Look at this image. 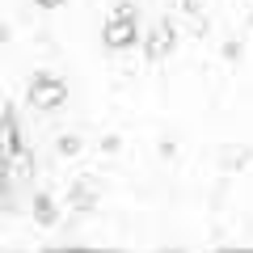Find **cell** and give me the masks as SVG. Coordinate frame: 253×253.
I'll return each mask as SVG.
<instances>
[{"mask_svg":"<svg viewBox=\"0 0 253 253\" xmlns=\"http://www.w3.org/2000/svg\"><path fill=\"white\" fill-rule=\"evenodd\" d=\"M81 152V135H59V156H76Z\"/></svg>","mask_w":253,"mask_h":253,"instance_id":"obj_7","label":"cell"},{"mask_svg":"<svg viewBox=\"0 0 253 253\" xmlns=\"http://www.w3.org/2000/svg\"><path fill=\"white\" fill-rule=\"evenodd\" d=\"M101 42L110 46V51H126V46L139 42V26H135V9L131 4H118L114 17L101 26Z\"/></svg>","mask_w":253,"mask_h":253,"instance_id":"obj_1","label":"cell"},{"mask_svg":"<svg viewBox=\"0 0 253 253\" xmlns=\"http://www.w3.org/2000/svg\"><path fill=\"white\" fill-rule=\"evenodd\" d=\"M34 219L42 228H55L59 215H55V199H51V194H34Z\"/></svg>","mask_w":253,"mask_h":253,"instance_id":"obj_6","label":"cell"},{"mask_svg":"<svg viewBox=\"0 0 253 253\" xmlns=\"http://www.w3.org/2000/svg\"><path fill=\"white\" fill-rule=\"evenodd\" d=\"M17 152H26V144H21V131H17L13 110H4V156H17Z\"/></svg>","mask_w":253,"mask_h":253,"instance_id":"obj_5","label":"cell"},{"mask_svg":"<svg viewBox=\"0 0 253 253\" xmlns=\"http://www.w3.org/2000/svg\"><path fill=\"white\" fill-rule=\"evenodd\" d=\"M30 106L34 110H59L63 101H68V84L59 81V76H34V84H30Z\"/></svg>","mask_w":253,"mask_h":253,"instance_id":"obj_2","label":"cell"},{"mask_svg":"<svg viewBox=\"0 0 253 253\" xmlns=\"http://www.w3.org/2000/svg\"><path fill=\"white\" fill-rule=\"evenodd\" d=\"M181 9L186 13H203V0H181Z\"/></svg>","mask_w":253,"mask_h":253,"instance_id":"obj_9","label":"cell"},{"mask_svg":"<svg viewBox=\"0 0 253 253\" xmlns=\"http://www.w3.org/2000/svg\"><path fill=\"white\" fill-rule=\"evenodd\" d=\"M93 207H97V181L81 177L72 186V211H93Z\"/></svg>","mask_w":253,"mask_h":253,"instance_id":"obj_4","label":"cell"},{"mask_svg":"<svg viewBox=\"0 0 253 253\" xmlns=\"http://www.w3.org/2000/svg\"><path fill=\"white\" fill-rule=\"evenodd\" d=\"M38 9H63V4H68V0H34Z\"/></svg>","mask_w":253,"mask_h":253,"instance_id":"obj_8","label":"cell"},{"mask_svg":"<svg viewBox=\"0 0 253 253\" xmlns=\"http://www.w3.org/2000/svg\"><path fill=\"white\" fill-rule=\"evenodd\" d=\"M173 46H177V30H173L169 21H161V26H156L152 34H148V42H144V55L156 63V59H165V55H169Z\"/></svg>","mask_w":253,"mask_h":253,"instance_id":"obj_3","label":"cell"}]
</instances>
